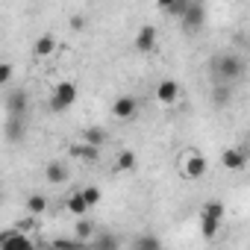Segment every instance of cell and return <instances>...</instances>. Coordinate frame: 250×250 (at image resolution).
Returning a JSON list of instances; mask_svg holds the SVG:
<instances>
[{
	"mask_svg": "<svg viewBox=\"0 0 250 250\" xmlns=\"http://www.w3.org/2000/svg\"><path fill=\"white\" fill-rule=\"evenodd\" d=\"M209 71H215V77L221 83H238L244 77V59L235 56V53H221L215 59H209Z\"/></svg>",
	"mask_w": 250,
	"mask_h": 250,
	"instance_id": "cell-1",
	"label": "cell"
},
{
	"mask_svg": "<svg viewBox=\"0 0 250 250\" xmlns=\"http://www.w3.org/2000/svg\"><path fill=\"white\" fill-rule=\"evenodd\" d=\"M74 103H77V83H71V80L56 83V88L50 94V112H65Z\"/></svg>",
	"mask_w": 250,
	"mask_h": 250,
	"instance_id": "cell-2",
	"label": "cell"
},
{
	"mask_svg": "<svg viewBox=\"0 0 250 250\" xmlns=\"http://www.w3.org/2000/svg\"><path fill=\"white\" fill-rule=\"evenodd\" d=\"M180 24H183L186 33H197L206 24V6L200 3V0H191V6L186 9V15L180 18Z\"/></svg>",
	"mask_w": 250,
	"mask_h": 250,
	"instance_id": "cell-3",
	"label": "cell"
},
{
	"mask_svg": "<svg viewBox=\"0 0 250 250\" xmlns=\"http://www.w3.org/2000/svg\"><path fill=\"white\" fill-rule=\"evenodd\" d=\"M180 168H183V174H186L188 180H200V177L206 174V159H203L197 150H186Z\"/></svg>",
	"mask_w": 250,
	"mask_h": 250,
	"instance_id": "cell-4",
	"label": "cell"
},
{
	"mask_svg": "<svg viewBox=\"0 0 250 250\" xmlns=\"http://www.w3.org/2000/svg\"><path fill=\"white\" fill-rule=\"evenodd\" d=\"M112 115H115L118 121H130V118H136V115H139V100H136L133 94H121V97L112 103Z\"/></svg>",
	"mask_w": 250,
	"mask_h": 250,
	"instance_id": "cell-5",
	"label": "cell"
},
{
	"mask_svg": "<svg viewBox=\"0 0 250 250\" xmlns=\"http://www.w3.org/2000/svg\"><path fill=\"white\" fill-rule=\"evenodd\" d=\"M27 106H30V94L24 88H12L6 94V115H27Z\"/></svg>",
	"mask_w": 250,
	"mask_h": 250,
	"instance_id": "cell-6",
	"label": "cell"
},
{
	"mask_svg": "<svg viewBox=\"0 0 250 250\" xmlns=\"http://www.w3.org/2000/svg\"><path fill=\"white\" fill-rule=\"evenodd\" d=\"M156 100H159L162 106H174V103L180 100V83H177V80H162V83L156 85Z\"/></svg>",
	"mask_w": 250,
	"mask_h": 250,
	"instance_id": "cell-7",
	"label": "cell"
},
{
	"mask_svg": "<svg viewBox=\"0 0 250 250\" xmlns=\"http://www.w3.org/2000/svg\"><path fill=\"white\" fill-rule=\"evenodd\" d=\"M247 150H241V147H227L224 153H221V165L227 168V171H241L244 165H247Z\"/></svg>",
	"mask_w": 250,
	"mask_h": 250,
	"instance_id": "cell-8",
	"label": "cell"
},
{
	"mask_svg": "<svg viewBox=\"0 0 250 250\" xmlns=\"http://www.w3.org/2000/svg\"><path fill=\"white\" fill-rule=\"evenodd\" d=\"M156 36H159L156 27H153V24H145V27L136 33V50H139V53H150V50L156 47Z\"/></svg>",
	"mask_w": 250,
	"mask_h": 250,
	"instance_id": "cell-9",
	"label": "cell"
},
{
	"mask_svg": "<svg viewBox=\"0 0 250 250\" xmlns=\"http://www.w3.org/2000/svg\"><path fill=\"white\" fill-rule=\"evenodd\" d=\"M56 47H59L56 36L44 33V36H39V39H36V44H33V53H36L39 59H47V56H53V53H56Z\"/></svg>",
	"mask_w": 250,
	"mask_h": 250,
	"instance_id": "cell-10",
	"label": "cell"
},
{
	"mask_svg": "<svg viewBox=\"0 0 250 250\" xmlns=\"http://www.w3.org/2000/svg\"><path fill=\"white\" fill-rule=\"evenodd\" d=\"M24 139V115H6V142H21Z\"/></svg>",
	"mask_w": 250,
	"mask_h": 250,
	"instance_id": "cell-11",
	"label": "cell"
},
{
	"mask_svg": "<svg viewBox=\"0 0 250 250\" xmlns=\"http://www.w3.org/2000/svg\"><path fill=\"white\" fill-rule=\"evenodd\" d=\"M71 156H77L80 162H97L100 147H97V145H88V142H80V145L71 147Z\"/></svg>",
	"mask_w": 250,
	"mask_h": 250,
	"instance_id": "cell-12",
	"label": "cell"
},
{
	"mask_svg": "<svg viewBox=\"0 0 250 250\" xmlns=\"http://www.w3.org/2000/svg\"><path fill=\"white\" fill-rule=\"evenodd\" d=\"M65 206H68V212H71V215H77V218H83V215L91 209V206H88V200H85V194H83V188H80V191H74V194L65 200Z\"/></svg>",
	"mask_w": 250,
	"mask_h": 250,
	"instance_id": "cell-13",
	"label": "cell"
},
{
	"mask_svg": "<svg viewBox=\"0 0 250 250\" xmlns=\"http://www.w3.org/2000/svg\"><path fill=\"white\" fill-rule=\"evenodd\" d=\"M44 177H47V183L59 186V183H65V180H68V168H65L62 162H50V165L44 168Z\"/></svg>",
	"mask_w": 250,
	"mask_h": 250,
	"instance_id": "cell-14",
	"label": "cell"
},
{
	"mask_svg": "<svg viewBox=\"0 0 250 250\" xmlns=\"http://www.w3.org/2000/svg\"><path fill=\"white\" fill-rule=\"evenodd\" d=\"M136 165H139V159H136V153H133V150H121V153H118V159H115V171H121V174L133 171Z\"/></svg>",
	"mask_w": 250,
	"mask_h": 250,
	"instance_id": "cell-15",
	"label": "cell"
},
{
	"mask_svg": "<svg viewBox=\"0 0 250 250\" xmlns=\"http://www.w3.org/2000/svg\"><path fill=\"white\" fill-rule=\"evenodd\" d=\"M24 206H27V212H30V215H36V218H39V215H44V212H47V197H44V194H30V197L24 200Z\"/></svg>",
	"mask_w": 250,
	"mask_h": 250,
	"instance_id": "cell-16",
	"label": "cell"
},
{
	"mask_svg": "<svg viewBox=\"0 0 250 250\" xmlns=\"http://www.w3.org/2000/svg\"><path fill=\"white\" fill-rule=\"evenodd\" d=\"M218 227H221V218H212V215L200 212V232H203V238H215Z\"/></svg>",
	"mask_w": 250,
	"mask_h": 250,
	"instance_id": "cell-17",
	"label": "cell"
},
{
	"mask_svg": "<svg viewBox=\"0 0 250 250\" xmlns=\"http://www.w3.org/2000/svg\"><path fill=\"white\" fill-rule=\"evenodd\" d=\"M74 232H77V238H80V241H85V244H88V241L94 238V224H91V221L83 215V218L74 224Z\"/></svg>",
	"mask_w": 250,
	"mask_h": 250,
	"instance_id": "cell-18",
	"label": "cell"
},
{
	"mask_svg": "<svg viewBox=\"0 0 250 250\" xmlns=\"http://www.w3.org/2000/svg\"><path fill=\"white\" fill-rule=\"evenodd\" d=\"M229 94H232V88H229V83H221V85H212V103H215V106H227V103H229Z\"/></svg>",
	"mask_w": 250,
	"mask_h": 250,
	"instance_id": "cell-19",
	"label": "cell"
},
{
	"mask_svg": "<svg viewBox=\"0 0 250 250\" xmlns=\"http://www.w3.org/2000/svg\"><path fill=\"white\" fill-rule=\"evenodd\" d=\"M83 142H88V145H97V147H100V145L106 142V130H103V127H88V130L83 133Z\"/></svg>",
	"mask_w": 250,
	"mask_h": 250,
	"instance_id": "cell-20",
	"label": "cell"
},
{
	"mask_svg": "<svg viewBox=\"0 0 250 250\" xmlns=\"http://www.w3.org/2000/svg\"><path fill=\"white\" fill-rule=\"evenodd\" d=\"M203 212H206V215H212V218H224V212H227V209H224V203H221V200H206Z\"/></svg>",
	"mask_w": 250,
	"mask_h": 250,
	"instance_id": "cell-21",
	"label": "cell"
},
{
	"mask_svg": "<svg viewBox=\"0 0 250 250\" xmlns=\"http://www.w3.org/2000/svg\"><path fill=\"white\" fill-rule=\"evenodd\" d=\"M83 194H85L88 206H97V203H100V188H97V186H85V188H83Z\"/></svg>",
	"mask_w": 250,
	"mask_h": 250,
	"instance_id": "cell-22",
	"label": "cell"
},
{
	"mask_svg": "<svg viewBox=\"0 0 250 250\" xmlns=\"http://www.w3.org/2000/svg\"><path fill=\"white\" fill-rule=\"evenodd\" d=\"M188 6H191V0H177V3H174V6L168 9V15H174V18H183Z\"/></svg>",
	"mask_w": 250,
	"mask_h": 250,
	"instance_id": "cell-23",
	"label": "cell"
},
{
	"mask_svg": "<svg viewBox=\"0 0 250 250\" xmlns=\"http://www.w3.org/2000/svg\"><path fill=\"white\" fill-rule=\"evenodd\" d=\"M136 247H150V250H156V247H159V238H153V235H139V238H136Z\"/></svg>",
	"mask_w": 250,
	"mask_h": 250,
	"instance_id": "cell-24",
	"label": "cell"
},
{
	"mask_svg": "<svg viewBox=\"0 0 250 250\" xmlns=\"http://www.w3.org/2000/svg\"><path fill=\"white\" fill-rule=\"evenodd\" d=\"M12 80V62H3L0 65V85H9Z\"/></svg>",
	"mask_w": 250,
	"mask_h": 250,
	"instance_id": "cell-25",
	"label": "cell"
},
{
	"mask_svg": "<svg viewBox=\"0 0 250 250\" xmlns=\"http://www.w3.org/2000/svg\"><path fill=\"white\" fill-rule=\"evenodd\" d=\"M83 27H85V18L83 15H74L71 18V30H83Z\"/></svg>",
	"mask_w": 250,
	"mask_h": 250,
	"instance_id": "cell-26",
	"label": "cell"
},
{
	"mask_svg": "<svg viewBox=\"0 0 250 250\" xmlns=\"http://www.w3.org/2000/svg\"><path fill=\"white\" fill-rule=\"evenodd\" d=\"M174 3H177V0H156V6H159L162 12H168V9H171Z\"/></svg>",
	"mask_w": 250,
	"mask_h": 250,
	"instance_id": "cell-27",
	"label": "cell"
}]
</instances>
